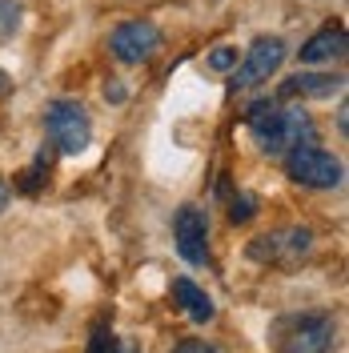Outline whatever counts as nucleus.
<instances>
[{
	"instance_id": "obj_1",
	"label": "nucleus",
	"mask_w": 349,
	"mask_h": 353,
	"mask_svg": "<svg viewBox=\"0 0 349 353\" xmlns=\"http://www.w3.org/2000/svg\"><path fill=\"white\" fill-rule=\"evenodd\" d=\"M245 125L253 132L257 149L269 157H285L301 145H313V117L306 109H285L273 97L253 101L245 112Z\"/></svg>"
},
{
	"instance_id": "obj_2",
	"label": "nucleus",
	"mask_w": 349,
	"mask_h": 353,
	"mask_svg": "<svg viewBox=\"0 0 349 353\" xmlns=\"http://www.w3.org/2000/svg\"><path fill=\"white\" fill-rule=\"evenodd\" d=\"M44 137L57 153L77 157L92 145V121H88V109L72 97H57L44 105Z\"/></svg>"
},
{
	"instance_id": "obj_3",
	"label": "nucleus",
	"mask_w": 349,
	"mask_h": 353,
	"mask_svg": "<svg viewBox=\"0 0 349 353\" xmlns=\"http://www.w3.org/2000/svg\"><path fill=\"white\" fill-rule=\"evenodd\" d=\"M273 341L281 353H333L337 321H333V313H297V317L277 321Z\"/></svg>"
},
{
	"instance_id": "obj_4",
	"label": "nucleus",
	"mask_w": 349,
	"mask_h": 353,
	"mask_svg": "<svg viewBox=\"0 0 349 353\" xmlns=\"http://www.w3.org/2000/svg\"><path fill=\"white\" fill-rule=\"evenodd\" d=\"M285 173L293 185H306V189H337L346 181V165L321 145H301L285 153Z\"/></svg>"
},
{
	"instance_id": "obj_5",
	"label": "nucleus",
	"mask_w": 349,
	"mask_h": 353,
	"mask_svg": "<svg viewBox=\"0 0 349 353\" xmlns=\"http://www.w3.org/2000/svg\"><path fill=\"white\" fill-rule=\"evenodd\" d=\"M285 41L281 37H257V41L245 48V57L237 61V68L229 72V88L233 92H249V88L265 85L277 68L285 65Z\"/></svg>"
},
{
	"instance_id": "obj_6",
	"label": "nucleus",
	"mask_w": 349,
	"mask_h": 353,
	"mask_svg": "<svg viewBox=\"0 0 349 353\" xmlns=\"http://www.w3.org/2000/svg\"><path fill=\"white\" fill-rule=\"evenodd\" d=\"M313 249V229L306 225H285V229H273V233H261L257 241L249 245V257L257 265H297L301 257H309Z\"/></svg>"
},
{
	"instance_id": "obj_7",
	"label": "nucleus",
	"mask_w": 349,
	"mask_h": 353,
	"mask_svg": "<svg viewBox=\"0 0 349 353\" xmlns=\"http://www.w3.org/2000/svg\"><path fill=\"white\" fill-rule=\"evenodd\" d=\"M109 48L121 65H141V61H149L161 48V28L153 21H125L112 28Z\"/></svg>"
},
{
	"instance_id": "obj_8",
	"label": "nucleus",
	"mask_w": 349,
	"mask_h": 353,
	"mask_svg": "<svg viewBox=\"0 0 349 353\" xmlns=\"http://www.w3.org/2000/svg\"><path fill=\"white\" fill-rule=\"evenodd\" d=\"M173 237H177V253L189 265L209 261V217H205L201 205H181V209H177Z\"/></svg>"
},
{
	"instance_id": "obj_9",
	"label": "nucleus",
	"mask_w": 349,
	"mask_h": 353,
	"mask_svg": "<svg viewBox=\"0 0 349 353\" xmlns=\"http://www.w3.org/2000/svg\"><path fill=\"white\" fill-rule=\"evenodd\" d=\"M349 48V37L341 24H326L321 32H313L301 48H297V57H301V65H333V61H341Z\"/></svg>"
},
{
	"instance_id": "obj_10",
	"label": "nucleus",
	"mask_w": 349,
	"mask_h": 353,
	"mask_svg": "<svg viewBox=\"0 0 349 353\" xmlns=\"http://www.w3.org/2000/svg\"><path fill=\"white\" fill-rule=\"evenodd\" d=\"M346 88V77L337 72H297L281 85V97H301V101H329Z\"/></svg>"
},
{
	"instance_id": "obj_11",
	"label": "nucleus",
	"mask_w": 349,
	"mask_h": 353,
	"mask_svg": "<svg viewBox=\"0 0 349 353\" xmlns=\"http://www.w3.org/2000/svg\"><path fill=\"white\" fill-rule=\"evenodd\" d=\"M173 301L185 309L193 321H201V325L217 317V305H213V297H209L205 289L197 285V281H189V277H177V281H173Z\"/></svg>"
},
{
	"instance_id": "obj_12",
	"label": "nucleus",
	"mask_w": 349,
	"mask_h": 353,
	"mask_svg": "<svg viewBox=\"0 0 349 353\" xmlns=\"http://www.w3.org/2000/svg\"><path fill=\"white\" fill-rule=\"evenodd\" d=\"M21 21H24V4L21 0H0V44L12 41L21 32Z\"/></svg>"
},
{
	"instance_id": "obj_13",
	"label": "nucleus",
	"mask_w": 349,
	"mask_h": 353,
	"mask_svg": "<svg viewBox=\"0 0 349 353\" xmlns=\"http://www.w3.org/2000/svg\"><path fill=\"white\" fill-rule=\"evenodd\" d=\"M117 345H121V337L112 333V325L97 321L92 325V337H88V353H117Z\"/></svg>"
},
{
	"instance_id": "obj_14",
	"label": "nucleus",
	"mask_w": 349,
	"mask_h": 353,
	"mask_svg": "<svg viewBox=\"0 0 349 353\" xmlns=\"http://www.w3.org/2000/svg\"><path fill=\"white\" fill-rule=\"evenodd\" d=\"M205 68H209V72H233V68H237V48H233V44H217V48L205 57Z\"/></svg>"
},
{
	"instance_id": "obj_15",
	"label": "nucleus",
	"mask_w": 349,
	"mask_h": 353,
	"mask_svg": "<svg viewBox=\"0 0 349 353\" xmlns=\"http://www.w3.org/2000/svg\"><path fill=\"white\" fill-rule=\"evenodd\" d=\"M253 213H257V197H253V193H237V197L229 201V221L245 225Z\"/></svg>"
},
{
	"instance_id": "obj_16",
	"label": "nucleus",
	"mask_w": 349,
	"mask_h": 353,
	"mask_svg": "<svg viewBox=\"0 0 349 353\" xmlns=\"http://www.w3.org/2000/svg\"><path fill=\"white\" fill-rule=\"evenodd\" d=\"M41 173H48V157H37V165H32V169H28V173H24V181H21V189L24 193H37V189H41V181L44 176Z\"/></svg>"
},
{
	"instance_id": "obj_17",
	"label": "nucleus",
	"mask_w": 349,
	"mask_h": 353,
	"mask_svg": "<svg viewBox=\"0 0 349 353\" xmlns=\"http://www.w3.org/2000/svg\"><path fill=\"white\" fill-rule=\"evenodd\" d=\"M177 353H221L213 341H205V337H189V341H181Z\"/></svg>"
},
{
	"instance_id": "obj_18",
	"label": "nucleus",
	"mask_w": 349,
	"mask_h": 353,
	"mask_svg": "<svg viewBox=\"0 0 349 353\" xmlns=\"http://www.w3.org/2000/svg\"><path fill=\"white\" fill-rule=\"evenodd\" d=\"M8 201H12V185H8V181L0 176V213L8 209Z\"/></svg>"
},
{
	"instance_id": "obj_19",
	"label": "nucleus",
	"mask_w": 349,
	"mask_h": 353,
	"mask_svg": "<svg viewBox=\"0 0 349 353\" xmlns=\"http://www.w3.org/2000/svg\"><path fill=\"white\" fill-rule=\"evenodd\" d=\"M8 92H12V77H8V72H4V68H0V101H4V97H8Z\"/></svg>"
},
{
	"instance_id": "obj_20",
	"label": "nucleus",
	"mask_w": 349,
	"mask_h": 353,
	"mask_svg": "<svg viewBox=\"0 0 349 353\" xmlns=\"http://www.w3.org/2000/svg\"><path fill=\"white\" fill-rule=\"evenodd\" d=\"M105 97H109V101H125V88H121V85H109V88H105Z\"/></svg>"
},
{
	"instance_id": "obj_21",
	"label": "nucleus",
	"mask_w": 349,
	"mask_h": 353,
	"mask_svg": "<svg viewBox=\"0 0 349 353\" xmlns=\"http://www.w3.org/2000/svg\"><path fill=\"white\" fill-rule=\"evenodd\" d=\"M117 353H141V345H129V341H121V345H117Z\"/></svg>"
}]
</instances>
